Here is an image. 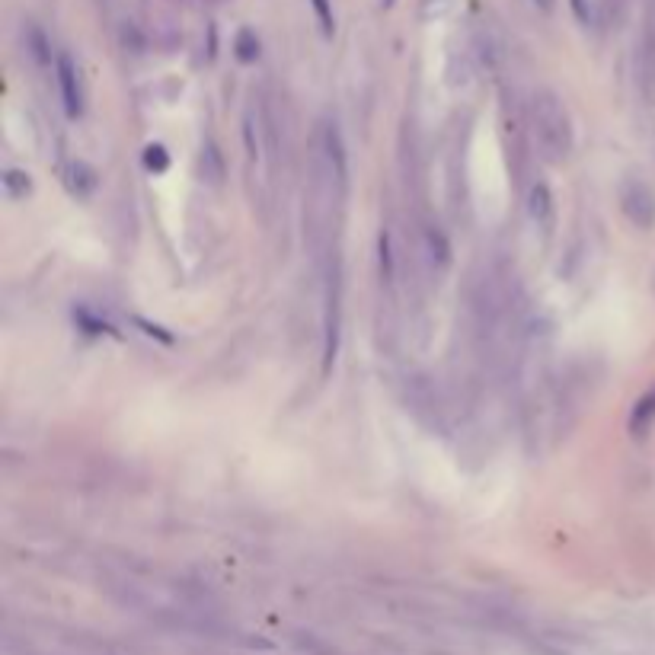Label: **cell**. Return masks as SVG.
Returning a JSON list of instances; mask_svg holds the SVG:
<instances>
[{
  "mask_svg": "<svg viewBox=\"0 0 655 655\" xmlns=\"http://www.w3.org/2000/svg\"><path fill=\"white\" fill-rule=\"evenodd\" d=\"M617 199H620V211H624V218L633 227H640V231L655 227V192L646 179L627 176L617 189Z\"/></svg>",
  "mask_w": 655,
  "mask_h": 655,
  "instance_id": "cell-2",
  "label": "cell"
},
{
  "mask_svg": "<svg viewBox=\"0 0 655 655\" xmlns=\"http://www.w3.org/2000/svg\"><path fill=\"white\" fill-rule=\"evenodd\" d=\"M572 10H576V16L585 23V26H598L601 23V0H572Z\"/></svg>",
  "mask_w": 655,
  "mask_h": 655,
  "instance_id": "cell-9",
  "label": "cell"
},
{
  "mask_svg": "<svg viewBox=\"0 0 655 655\" xmlns=\"http://www.w3.org/2000/svg\"><path fill=\"white\" fill-rule=\"evenodd\" d=\"M528 211H531V221L537 227H550V221H553V195H550L547 183H534L528 189Z\"/></svg>",
  "mask_w": 655,
  "mask_h": 655,
  "instance_id": "cell-7",
  "label": "cell"
},
{
  "mask_svg": "<svg viewBox=\"0 0 655 655\" xmlns=\"http://www.w3.org/2000/svg\"><path fill=\"white\" fill-rule=\"evenodd\" d=\"M55 77H58V90H61V106L71 119H77L84 112V87H80V74L77 64L68 55H58L55 61Z\"/></svg>",
  "mask_w": 655,
  "mask_h": 655,
  "instance_id": "cell-4",
  "label": "cell"
},
{
  "mask_svg": "<svg viewBox=\"0 0 655 655\" xmlns=\"http://www.w3.org/2000/svg\"><path fill=\"white\" fill-rule=\"evenodd\" d=\"M531 131H534V144L540 157L547 163H563L572 154V119L566 103L556 96L553 90H537L531 100Z\"/></svg>",
  "mask_w": 655,
  "mask_h": 655,
  "instance_id": "cell-1",
  "label": "cell"
},
{
  "mask_svg": "<svg viewBox=\"0 0 655 655\" xmlns=\"http://www.w3.org/2000/svg\"><path fill=\"white\" fill-rule=\"evenodd\" d=\"M64 186H68L71 195H77V199H87V195L96 189L93 167H87L84 160H71L68 167H64Z\"/></svg>",
  "mask_w": 655,
  "mask_h": 655,
  "instance_id": "cell-6",
  "label": "cell"
},
{
  "mask_svg": "<svg viewBox=\"0 0 655 655\" xmlns=\"http://www.w3.org/2000/svg\"><path fill=\"white\" fill-rule=\"evenodd\" d=\"M144 167L147 170H154V173H167V167H170V154L163 151L160 144H151L144 151Z\"/></svg>",
  "mask_w": 655,
  "mask_h": 655,
  "instance_id": "cell-10",
  "label": "cell"
},
{
  "mask_svg": "<svg viewBox=\"0 0 655 655\" xmlns=\"http://www.w3.org/2000/svg\"><path fill=\"white\" fill-rule=\"evenodd\" d=\"M652 425H655V387L646 390L643 397L636 400L633 413H630V435L636 441H643V438H649Z\"/></svg>",
  "mask_w": 655,
  "mask_h": 655,
  "instance_id": "cell-5",
  "label": "cell"
},
{
  "mask_svg": "<svg viewBox=\"0 0 655 655\" xmlns=\"http://www.w3.org/2000/svg\"><path fill=\"white\" fill-rule=\"evenodd\" d=\"M314 7H317V16H320L323 32H333V13H330V4H326V0H314Z\"/></svg>",
  "mask_w": 655,
  "mask_h": 655,
  "instance_id": "cell-12",
  "label": "cell"
},
{
  "mask_svg": "<svg viewBox=\"0 0 655 655\" xmlns=\"http://www.w3.org/2000/svg\"><path fill=\"white\" fill-rule=\"evenodd\" d=\"M534 4H537L540 10H544V13H550V10L556 7V0H534Z\"/></svg>",
  "mask_w": 655,
  "mask_h": 655,
  "instance_id": "cell-13",
  "label": "cell"
},
{
  "mask_svg": "<svg viewBox=\"0 0 655 655\" xmlns=\"http://www.w3.org/2000/svg\"><path fill=\"white\" fill-rule=\"evenodd\" d=\"M339 352V278L336 272L326 282V307H323V368L330 371Z\"/></svg>",
  "mask_w": 655,
  "mask_h": 655,
  "instance_id": "cell-3",
  "label": "cell"
},
{
  "mask_svg": "<svg viewBox=\"0 0 655 655\" xmlns=\"http://www.w3.org/2000/svg\"><path fill=\"white\" fill-rule=\"evenodd\" d=\"M0 179H4V192L10 195V199H23V195L32 189L29 173H26V170H7Z\"/></svg>",
  "mask_w": 655,
  "mask_h": 655,
  "instance_id": "cell-8",
  "label": "cell"
},
{
  "mask_svg": "<svg viewBox=\"0 0 655 655\" xmlns=\"http://www.w3.org/2000/svg\"><path fill=\"white\" fill-rule=\"evenodd\" d=\"M237 55L240 61H253L259 55V42L253 32H240V39H237Z\"/></svg>",
  "mask_w": 655,
  "mask_h": 655,
  "instance_id": "cell-11",
  "label": "cell"
},
{
  "mask_svg": "<svg viewBox=\"0 0 655 655\" xmlns=\"http://www.w3.org/2000/svg\"><path fill=\"white\" fill-rule=\"evenodd\" d=\"M384 4H393V0H384Z\"/></svg>",
  "mask_w": 655,
  "mask_h": 655,
  "instance_id": "cell-14",
  "label": "cell"
}]
</instances>
